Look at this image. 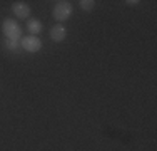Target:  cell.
I'll return each instance as SVG.
<instances>
[{"mask_svg":"<svg viewBox=\"0 0 157 151\" xmlns=\"http://www.w3.org/2000/svg\"><path fill=\"white\" fill-rule=\"evenodd\" d=\"M27 30L30 32V35H37L42 32V22L37 18H29L27 20Z\"/></svg>","mask_w":157,"mask_h":151,"instance_id":"obj_6","label":"cell"},{"mask_svg":"<svg viewBox=\"0 0 157 151\" xmlns=\"http://www.w3.org/2000/svg\"><path fill=\"white\" fill-rule=\"evenodd\" d=\"M125 3H127V5H130V7H136V5H139L140 2H139V0H127Z\"/></svg>","mask_w":157,"mask_h":151,"instance_id":"obj_9","label":"cell"},{"mask_svg":"<svg viewBox=\"0 0 157 151\" xmlns=\"http://www.w3.org/2000/svg\"><path fill=\"white\" fill-rule=\"evenodd\" d=\"M2 30H3V35H5L9 40H15L17 42V40L22 37V29L13 18H7V20H3Z\"/></svg>","mask_w":157,"mask_h":151,"instance_id":"obj_2","label":"cell"},{"mask_svg":"<svg viewBox=\"0 0 157 151\" xmlns=\"http://www.w3.org/2000/svg\"><path fill=\"white\" fill-rule=\"evenodd\" d=\"M95 7V2L94 0H80V9L85 10V12H92Z\"/></svg>","mask_w":157,"mask_h":151,"instance_id":"obj_7","label":"cell"},{"mask_svg":"<svg viewBox=\"0 0 157 151\" xmlns=\"http://www.w3.org/2000/svg\"><path fill=\"white\" fill-rule=\"evenodd\" d=\"M72 15V3L69 0H59L54 7V18L57 22H65Z\"/></svg>","mask_w":157,"mask_h":151,"instance_id":"obj_1","label":"cell"},{"mask_svg":"<svg viewBox=\"0 0 157 151\" xmlns=\"http://www.w3.org/2000/svg\"><path fill=\"white\" fill-rule=\"evenodd\" d=\"M5 47L9 49V51H17V49H18V44L15 42V40H9V39H7V40H5Z\"/></svg>","mask_w":157,"mask_h":151,"instance_id":"obj_8","label":"cell"},{"mask_svg":"<svg viewBox=\"0 0 157 151\" xmlns=\"http://www.w3.org/2000/svg\"><path fill=\"white\" fill-rule=\"evenodd\" d=\"M22 47L25 49L27 52H32V54H35V52H39L40 49H42V40L39 39L37 35H27L22 39Z\"/></svg>","mask_w":157,"mask_h":151,"instance_id":"obj_3","label":"cell"},{"mask_svg":"<svg viewBox=\"0 0 157 151\" xmlns=\"http://www.w3.org/2000/svg\"><path fill=\"white\" fill-rule=\"evenodd\" d=\"M65 37H67V30L62 24H57L50 29V39L54 40V42H63Z\"/></svg>","mask_w":157,"mask_h":151,"instance_id":"obj_5","label":"cell"},{"mask_svg":"<svg viewBox=\"0 0 157 151\" xmlns=\"http://www.w3.org/2000/svg\"><path fill=\"white\" fill-rule=\"evenodd\" d=\"M12 12L18 18H27L29 15H30V7H29L25 2H15L12 5Z\"/></svg>","mask_w":157,"mask_h":151,"instance_id":"obj_4","label":"cell"}]
</instances>
